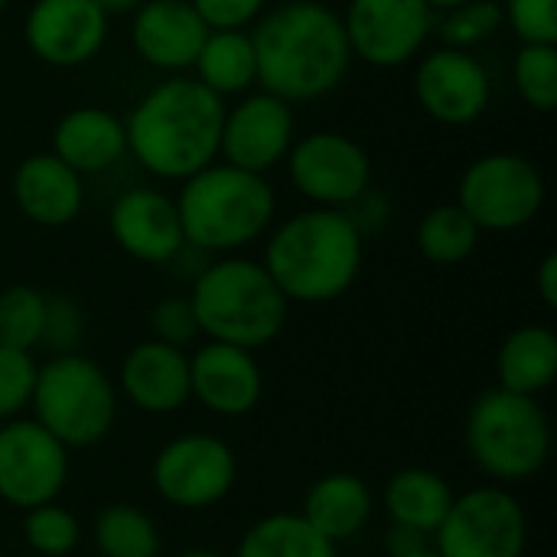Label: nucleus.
Masks as SVG:
<instances>
[{
  "instance_id": "obj_5",
  "label": "nucleus",
  "mask_w": 557,
  "mask_h": 557,
  "mask_svg": "<svg viewBox=\"0 0 557 557\" xmlns=\"http://www.w3.org/2000/svg\"><path fill=\"white\" fill-rule=\"evenodd\" d=\"M189 307L196 313L199 336L248 352L271 346L284 333L290 313L287 297L264 264L238 255H222L196 274Z\"/></svg>"
},
{
  "instance_id": "obj_26",
  "label": "nucleus",
  "mask_w": 557,
  "mask_h": 557,
  "mask_svg": "<svg viewBox=\"0 0 557 557\" xmlns=\"http://www.w3.org/2000/svg\"><path fill=\"white\" fill-rule=\"evenodd\" d=\"M196 82L215 98H242L258 85V62L248 29H209L196 62Z\"/></svg>"
},
{
  "instance_id": "obj_37",
  "label": "nucleus",
  "mask_w": 557,
  "mask_h": 557,
  "mask_svg": "<svg viewBox=\"0 0 557 557\" xmlns=\"http://www.w3.org/2000/svg\"><path fill=\"white\" fill-rule=\"evenodd\" d=\"M150 339H160L176 349H189L199 339V323L189 307V297H163L150 310Z\"/></svg>"
},
{
  "instance_id": "obj_13",
  "label": "nucleus",
  "mask_w": 557,
  "mask_h": 557,
  "mask_svg": "<svg viewBox=\"0 0 557 557\" xmlns=\"http://www.w3.org/2000/svg\"><path fill=\"white\" fill-rule=\"evenodd\" d=\"M343 29L352 59L375 69H398L424 52L434 10L424 0H349Z\"/></svg>"
},
{
  "instance_id": "obj_24",
  "label": "nucleus",
  "mask_w": 557,
  "mask_h": 557,
  "mask_svg": "<svg viewBox=\"0 0 557 557\" xmlns=\"http://www.w3.org/2000/svg\"><path fill=\"white\" fill-rule=\"evenodd\" d=\"M454 496L457 493L437 470L408 467V470H398L385 483L382 506H385L392 525H401V529L434 539V532L441 529V522L447 519V512L454 506Z\"/></svg>"
},
{
  "instance_id": "obj_43",
  "label": "nucleus",
  "mask_w": 557,
  "mask_h": 557,
  "mask_svg": "<svg viewBox=\"0 0 557 557\" xmlns=\"http://www.w3.org/2000/svg\"><path fill=\"white\" fill-rule=\"evenodd\" d=\"M434 13L441 10V13H447V10H454V7H460V3H470V0H424Z\"/></svg>"
},
{
  "instance_id": "obj_25",
  "label": "nucleus",
  "mask_w": 557,
  "mask_h": 557,
  "mask_svg": "<svg viewBox=\"0 0 557 557\" xmlns=\"http://www.w3.org/2000/svg\"><path fill=\"white\" fill-rule=\"evenodd\" d=\"M557 379L555 330L529 323L512 330L496 352V385L516 395L539 398Z\"/></svg>"
},
{
  "instance_id": "obj_38",
  "label": "nucleus",
  "mask_w": 557,
  "mask_h": 557,
  "mask_svg": "<svg viewBox=\"0 0 557 557\" xmlns=\"http://www.w3.org/2000/svg\"><path fill=\"white\" fill-rule=\"evenodd\" d=\"M209 29H248L264 13L268 0H189Z\"/></svg>"
},
{
  "instance_id": "obj_39",
  "label": "nucleus",
  "mask_w": 557,
  "mask_h": 557,
  "mask_svg": "<svg viewBox=\"0 0 557 557\" xmlns=\"http://www.w3.org/2000/svg\"><path fill=\"white\" fill-rule=\"evenodd\" d=\"M349 215V222L359 228V235H372V232H382L385 222H388V199L375 189H366L349 209H343Z\"/></svg>"
},
{
  "instance_id": "obj_36",
  "label": "nucleus",
  "mask_w": 557,
  "mask_h": 557,
  "mask_svg": "<svg viewBox=\"0 0 557 557\" xmlns=\"http://www.w3.org/2000/svg\"><path fill=\"white\" fill-rule=\"evenodd\" d=\"M503 23L525 46H557V0H506Z\"/></svg>"
},
{
  "instance_id": "obj_22",
  "label": "nucleus",
  "mask_w": 557,
  "mask_h": 557,
  "mask_svg": "<svg viewBox=\"0 0 557 557\" xmlns=\"http://www.w3.org/2000/svg\"><path fill=\"white\" fill-rule=\"evenodd\" d=\"M49 153H55L78 176L104 173L114 163H121L127 153L124 117L98 104L72 108L55 121Z\"/></svg>"
},
{
  "instance_id": "obj_29",
  "label": "nucleus",
  "mask_w": 557,
  "mask_h": 557,
  "mask_svg": "<svg viewBox=\"0 0 557 557\" xmlns=\"http://www.w3.org/2000/svg\"><path fill=\"white\" fill-rule=\"evenodd\" d=\"M91 539L101 557H160L163 548L157 522L131 503L104 506L91 525Z\"/></svg>"
},
{
  "instance_id": "obj_28",
  "label": "nucleus",
  "mask_w": 557,
  "mask_h": 557,
  "mask_svg": "<svg viewBox=\"0 0 557 557\" xmlns=\"http://www.w3.org/2000/svg\"><path fill=\"white\" fill-rule=\"evenodd\" d=\"M480 235L483 232L476 228V222L457 202H444V206H434L418 222L414 242H418V251L431 264L454 268V264H463L480 248Z\"/></svg>"
},
{
  "instance_id": "obj_20",
  "label": "nucleus",
  "mask_w": 557,
  "mask_h": 557,
  "mask_svg": "<svg viewBox=\"0 0 557 557\" xmlns=\"http://www.w3.org/2000/svg\"><path fill=\"white\" fill-rule=\"evenodd\" d=\"M131 16V46L140 62L166 75L193 69L209 26L189 0H144Z\"/></svg>"
},
{
  "instance_id": "obj_16",
  "label": "nucleus",
  "mask_w": 557,
  "mask_h": 557,
  "mask_svg": "<svg viewBox=\"0 0 557 557\" xmlns=\"http://www.w3.org/2000/svg\"><path fill=\"white\" fill-rule=\"evenodd\" d=\"M108 20L95 0H33L23 16V42L42 65L78 69L104 49Z\"/></svg>"
},
{
  "instance_id": "obj_8",
  "label": "nucleus",
  "mask_w": 557,
  "mask_h": 557,
  "mask_svg": "<svg viewBox=\"0 0 557 557\" xmlns=\"http://www.w3.org/2000/svg\"><path fill=\"white\" fill-rule=\"evenodd\" d=\"M457 206L480 232H519L545 206V176L522 153H483L463 170Z\"/></svg>"
},
{
  "instance_id": "obj_9",
  "label": "nucleus",
  "mask_w": 557,
  "mask_h": 557,
  "mask_svg": "<svg viewBox=\"0 0 557 557\" xmlns=\"http://www.w3.org/2000/svg\"><path fill=\"white\" fill-rule=\"evenodd\" d=\"M153 493L183 512L222 506L238 483V457L219 434H180L150 463Z\"/></svg>"
},
{
  "instance_id": "obj_15",
  "label": "nucleus",
  "mask_w": 557,
  "mask_h": 557,
  "mask_svg": "<svg viewBox=\"0 0 557 557\" xmlns=\"http://www.w3.org/2000/svg\"><path fill=\"white\" fill-rule=\"evenodd\" d=\"M414 101L437 124L467 127L486 114L493 78L473 52L444 46L421 55L414 69Z\"/></svg>"
},
{
  "instance_id": "obj_34",
  "label": "nucleus",
  "mask_w": 557,
  "mask_h": 557,
  "mask_svg": "<svg viewBox=\"0 0 557 557\" xmlns=\"http://www.w3.org/2000/svg\"><path fill=\"white\" fill-rule=\"evenodd\" d=\"M36 356L23 349L0 346V424L23 418L36 388Z\"/></svg>"
},
{
  "instance_id": "obj_10",
  "label": "nucleus",
  "mask_w": 557,
  "mask_h": 557,
  "mask_svg": "<svg viewBox=\"0 0 557 557\" xmlns=\"http://www.w3.org/2000/svg\"><path fill=\"white\" fill-rule=\"evenodd\" d=\"M529 545V516L509 486H476L454 496V506L434 532L441 557H522Z\"/></svg>"
},
{
  "instance_id": "obj_11",
  "label": "nucleus",
  "mask_w": 557,
  "mask_h": 557,
  "mask_svg": "<svg viewBox=\"0 0 557 557\" xmlns=\"http://www.w3.org/2000/svg\"><path fill=\"white\" fill-rule=\"evenodd\" d=\"M290 186L317 209H349L372 189V157L339 131H313L294 140L287 160Z\"/></svg>"
},
{
  "instance_id": "obj_41",
  "label": "nucleus",
  "mask_w": 557,
  "mask_h": 557,
  "mask_svg": "<svg viewBox=\"0 0 557 557\" xmlns=\"http://www.w3.org/2000/svg\"><path fill=\"white\" fill-rule=\"evenodd\" d=\"M535 290L548 310L557 307V255H545L539 271H535Z\"/></svg>"
},
{
  "instance_id": "obj_21",
  "label": "nucleus",
  "mask_w": 557,
  "mask_h": 557,
  "mask_svg": "<svg viewBox=\"0 0 557 557\" xmlns=\"http://www.w3.org/2000/svg\"><path fill=\"white\" fill-rule=\"evenodd\" d=\"M13 202L23 219L39 228H65L85 206V176L65 166L55 153H29L16 163L10 180Z\"/></svg>"
},
{
  "instance_id": "obj_17",
  "label": "nucleus",
  "mask_w": 557,
  "mask_h": 557,
  "mask_svg": "<svg viewBox=\"0 0 557 557\" xmlns=\"http://www.w3.org/2000/svg\"><path fill=\"white\" fill-rule=\"evenodd\" d=\"M108 228L114 245L140 264H173L186 251L176 199L153 186L124 189L108 212Z\"/></svg>"
},
{
  "instance_id": "obj_12",
  "label": "nucleus",
  "mask_w": 557,
  "mask_h": 557,
  "mask_svg": "<svg viewBox=\"0 0 557 557\" xmlns=\"http://www.w3.org/2000/svg\"><path fill=\"white\" fill-rule=\"evenodd\" d=\"M69 454L33 418L0 424V503L20 512L59 503L72 470Z\"/></svg>"
},
{
  "instance_id": "obj_40",
  "label": "nucleus",
  "mask_w": 557,
  "mask_h": 557,
  "mask_svg": "<svg viewBox=\"0 0 557 557\" xmlns=\"http://www.w3.org/2000/svg\"><path fill=\"white\" fill-rule=\"evenodd\" d=\"M431 539L421 535V532H411V529H401V525H392L388 535H385V548H388V557H405L428 548Z\"/></svg>"
},
{
  "instance_id": "obj_30",
  "label": "nucleus",
  "mask_w": 557,
  "mask_h": 557,
  "mask_svg": "<svg viewBox=\"0 0 557 557\" xmlns=\"http://www.w3.org/2000/svg\"><path fill=\"white\" fill-rule=\"evenodd\" d=\"M46 317V294L29 284L0 290V346L33 352L39 349Z\"/></svg>"
},
{
  "instance_id": "obj_3",
  "label": "nucleus",
  "mask_w": 557,
  "mask_h": 557,
  "mask_svg": "<svg viewBox=\"0 0 557 557\" xmlns=\"http://www.w3.org/2000/svg\"><path fill=\"white\" fill-rule=\"evenodd\" d=\"M366 238L343 209H304L268 232L264 271L287 304H333L362 274Z\"/></svg>"
},
{
  "instance_id": "obj_33",
  "label": "nucleus",
  "mask_w": 557,
  "mask_h": 557,
  "mask_svg": "<svg viewBox=\"0 0 557 557\" xmlns=\"http://www.w3.org/2000/svg\"><path fill=\"white\" fill-rule=\"evenodd\" d=\"M503 26V7L496 0H470L447 10L437 23L444 46L470 52L473 46L486 42Z\"/></svg>"
},
{
  "instance_id": "obj_45",
  "label": "nucleus",
  "mask_w": 557,
  "mask_h": 557,
  "mask_svg": "<svg viewBox=\"0 0 557 557\" xmlns=\"http://www.w3.org/2000/svg\"><path fill=\"white\" fill-rule=\"evenodd\" d=\"M405 557H441V555L428 545V548H421V552H414V555H405Z\"/></svg>"
},
{
  "instance_id": "obj_23",
  "label": "nucleus",
  "mask_w": 557,
  "mask_h": 557,
  "mask_svg": "<svg viewBox=\"0 0 557 557\" xmlns=\"http://www.w3.org/2000/svg\"><path fill=\"white\" fill-rule=\"evenodd\" d=\"M375 512V496L369 483L356 473H326L304 496V522L320 532L336 548L359 539Z\"/></svg>"
},
{
  "instance_id": "obj_4",
  "label": "nucleus",
  "mask_w": 557,
  "mask_h": 557,
  "mask_svg": "<svg viewBox=\"0 0 557 557\" xmlns=\"http://www.w3.org/2000/svg\"><path fill=\"white\" fill-rule=\"evenodd\" d=\"M176 212L186 248L222 258L255 245L271 232L277 196L268 176L215 160L183 180Z\"/></svg>"
},
{
  "instance_id": "obj_32",
  "label": "nucleus",
  "mask_w": 557,
  "mask_h": 557,
  "mask_svg": "<svg viewBox=\"0 0 557 557\" xmlns=\"http://www.w3.org/2000/svg\"><path fill=\"white\" fill-rule=\"evenodd\" d=\"M512 82L519 98L532 111L557 108V49L555 46H525L512 59Z\"/></svg>"
},
{
  "instance_id": "obj_35",
  "label": "nucleus",
  "mask_w": 557,
  "mask_h": 557,
  "mask_svg": "<svg viewBox=\"0 0 557 557\" xmlns=\"http://www.w3.org/2000/svg\"><path fill=\"white\" fill-rule=\"evenodd\" d=\"M82 336H85L82 307L65 294H46V317H42L39 349H46L49 356H69V352H78Z\"/></svg>"
},
{
  "instance_id": "obj_18",
  "label": "nucleus",
  "mask_w": 557,
  "mask_h": 557,
  "mask_svg": "<svg viewBox=\"0 0 557 557\" xmlns=\"http://www.w3.org/2000/svg\"><path fill=\"white\" fill-rule=\"evenodd\" d=\"M189 395L209 414L245 418L264 398V372L255 352L206 339L189 356Z\"/></svg>"
},
{
  "instance_id": "obj_1",
  "label": "nucleus",
  "mask_w": 557,
  "mask_h": 557,
  "mask_svg": "<svg viewBox=\"0 0 557 557\" xmlns=\"http://www.w3.org/2000/svg\"><path fill=\"white\" fill-rule=\"evenodd\" d=\"M251 46L258 88L287 101H317L343 85L352 65L343 16L320 0H287L264 10L255 23Z\"/></svg>"
},
{
  "instance_id": "obj_6",
  "label": "nucleus",
  "mask_w": 557,
  "mask_h": 557,
  "mask_svg": "<svg viewBox=\"0 0 557 557\" xmlns=\"http://www.w3.org/2000/svg\"><path fill=\"white\" fill-rule=\"evenodd\" d=\"M467 454L496 483L519 486L535 480L552 457V421L539 398L506 388L476 395L467 414Z\"/></svg>"
},
{
  "instance_id": "obj_27",
  "label": "nucleus",
  "mask_w": 557,
  "mask_h": 557,
  "mask_svg": "<svg viewBox=\"0 0 557 557\" xmlns=\"http://www.w3.org/2000/svg\"><path fill=\"white\" fill-rule=\"evenodd\" d=\"M232 557H339V548L313 532L300 512H271L242 535Z\"/></svg>"
},
{
  "instance_id": "obj_46",
  "label": "nucleus",
  "mask_w": 557,
  "mask_h": 557,
  "mask_svg": "<svg viewBox=\"0 0 557 557\" xmlns=\"http://www.w3.org/2000/svg\"><path fill=\"white\" fill-rule=\"evenodd\" d=\"M3 7H7V0H0V13H3Z\"/></svg>"
},
{
  "instance_id": "obj_19",
  "label": "nucleus",
  "mask_w": 557,
  "mask_h": 557,
  "mask_svg": "<svg viewBox=\"0 0 557 557\" xmlns=\"http://www.w3.org/2000/svg\"><path fill=\"white\" fill-rule=\"evenodd\" d=\"M117 395L144 414L163 418L183 411L189 395V352L160 339H140L117 369Z\"/></svg>"
},
{
  "instance_id": "obj_7",
  "label": "nucleus",
  "mask_w": 557,
  "mask_h": 557,
  "mask_svg": "<svg viewBox=\"0 0 557 557\" xmlns=\"http://www.w3.org/2000/svg\"><path fill=\"white\" fill-rule=\"evenodd\" d=\"M117 385L88 356H49L36 369L33 421L46 428L65 450L98 447L117 421Z\"/></svg>"
},
{
  "instance_id": "obj_31",
  "label": "nucleus",
  "mask_w": 557,
  "mask_h": 557,
  "mask_svg": "<svg viewBox=\"0 0 557 557\" xmlns=\"http://www.w3.org/2000/svg\"><path fill=\"white\" fill-rule=\"evenodd\" d=\"M23 542L39 557H69L82 545V522L59 503L23 512Z\"/></svg>"
},
{
  "instance_id": "obj_42",
  "label": "nucleus",
  "mask_w": 557,
  "mask_h": 557,
  "mask_svg": "<svg viewBox=\"0 0 557 557\" xmlns=\"http://www.w3.org/2000/svg\"><path fill=\"white\" fill-rule=\"evenodd\" d=\"M108 16H121V13H134L144 0H95Z\"/></svg>"
},
{
  "instance_id": "obj_14",
  "label": "nucleus",
  "mask_w": 557,
  "mask_h": 557,
  "mask_svg": "<svg viewBox=\"0 0 557 557\" xmlns=\"http://www.w3.org/2000/svg\"><path fill=\"white\" fill-rule=\"evenodd\" d=\"M294 140H297L294 104L268 91H248L232 108H225L219 157L222 163L268 176L274 166L287 160Z\"/></svg>"
},
{
  "instance_id": "obj_44",
  "label": "nucleus",
  "mask_w": 557,
  "mask_h": 557,
  "mask_svg": "<svg viewBox=\"0 0 557 557\" xmlns=\"http://www.w3.org/2000/svg\"><path fill=\"white\" fill-rule=\"evenodd\" d=\"M176 557H232V555H222V552H215V548H193V552H183V555Z\"/></svg>"
},
{
  "instance_id": "obj_2",
  "label": "nucleus",
  "mask_w": 557,
  "mask_h": 557,
  "mask_svg": "<svg viewBox=\"0 0 557 557\" xmlns=\"http://www.w3.org/2000/svg\"><path fill=\"white\" fill-rule=\"evenodd\" d=\"M225 101L189 75L157 82L124 117L127 153L157 180H189L219 160Z\"/></svg>"
}]
</instances>
